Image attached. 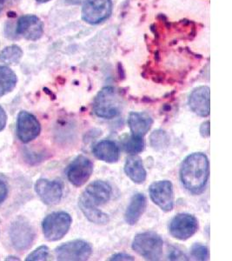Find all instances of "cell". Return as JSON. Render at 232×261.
Returning a JSON list of instances; mask_svg holds the SVG:
<instances>
[{
  "label": "cell",
  "mask_w": 232,
  "mask_h": 261,
  "mask_svg": "<svg viewBox=\"0 0 232 261\" xmlns=\"http://www.w3.org/2000/svg\"><path fill=\"white\" fill-rule=\"evenodd\" d=\"M72 222V217L66 212H55L49 214L42 223L45 239L49 241H60L68 232Z\"/></svg>",
  "instance_id": "cell-4"
},
{
  "label": "cell",
  "mask_w": 232,
  "mask_h": 261,
  "mask_svg": "<svg viewBox=\"0 0 232 261\" xmlns=\"http://www.w3.org/2000/svg\"><path fill=\"white\" fill-rule=\"evenodd\" d=\"M93 151L98 160L104 162L115 163L119 161V146L111 140H104L98 142L93 147Z\"/></svg>",
  "instance_id": "cell-17"
},
{
  "label": "cell",
  "mask_w": 232,
  "mask_h": 261,
  "mask_svg": "<svg viewBox=\"0 0 232 261\" xmlns=\"http://www.w3.org/2000/svg\"><path fill=\"white\" fill-rule=\"evenodd\" d=\"M211 92L208 86H199L191 92L189 106L193 113L201 117H208L211 112Z\"/></svg>",
  "instance_id": "cell-15"
},
{
  "label": "cell",
  "mask_w": 232,
  "mask_h": 261,
  "mask_svg": "<svg viewBox=\"0 0 232 261\" xmlns=\"http://www.w3.org/2000/svg\"><path fill=\"white\" fill-rule=\"evenodd\" d=\"M93 163L89 159L80 155L70 164L67 169V178L75 187H82L93 174Z\"/></svg>",
  "instance_id": "cell-9"
},
{
  "label": "cell",
  "mask_w": 232,
  "mask_h": 261,
  "mask_svg": "<svg viewBox=\"0 0 232 261\" xmlns=\"http://www.w3.org/2000/svg\"><path fill=\"white\" fill-rule=\"evenodd\" d=\"M211 126H210V121H206L202 123L201 127H200V134L204 138H209L211 134Z\"/></svg>",
  "instance_id": "cell-28"
},
{
  "label": "cell",
  "mask_w": 232,
  "mask_h": 261,
  "mask_svg": "<svg viewBox=\"0 0 232 261\" xmlns=\"http://www.w3.org/2000/svg\"><path fill=\"white\" fill-rule=\"evenodd\" d=\"M151 142L154 148H163V146H166L168 137L163 130H157L152 134Z\"/></svg>",
  "instance_id": "cell-25"
},
{
  "label": "cell",
  "mask_w": 232,
  "mask_h": 261,
  "mask_svg": "<svg viewBox=\"0 0 232 261\" xmlns=\"http://www.w3.org/2000/svg\"><path fill=\"white\" fill-rule=\"evenodd\" d=\"M169 258H170V259H181V260H183V259H187L186 257H185V255H183L181 252L179 251V250H174L172 253L169 256Z\"/></svg>",
  "instance_id": "cell-31"
},
{
  "label": "cell",
  "mask_w": 232,
  "mask_h": 261,
  "mask_svg": "<svg viewBox=\"0 0 232 261\" xmlns=\"http://www.w3.org/2000/svg\"><path fill=\"white\" fill-rule=\"evenodd\" d=\"M146 198L143 193H137L135 194L128 207L126 209L125 214V222L133 226L135 224L138 222L141 216L143 215L146 211Z\"/></svg>",
  "instance_id": "cell-18"
},
{
  "label": "cell",
  "mask_w": 232,
  "mask_h": 261,
  "mask_svg": "<svg viewBox=\"0 0 232 261\" xmlns=\"http://www.w3.org/2000/svg\"><path fill=\"white\" fill-rule=\"evenodd\" d=\"M41 132V126L36 117L23 111L19 113L17 120V135L20 141L29 143L35 140Z\"/></svg>",
  "instance_id": "cell-11"
},
{
  "label": "cell",
  "mask_w": 232,
  "mask_h": 261,
  "mask_svg": "<svg viewBox=\"0 0 232 261\" xmlns=\"http://www.w3.org/2000/svg\"><path fill=\"white\" fill-rule=\"evenodd\" d=\"M191 256L196 260H207L209 258V250L206 246L201 244H195L191 247Z\"/></svg>",
  "instance_id": "cell-24"
},
{
  "label": "cell",
  "mask_w": 232,
  "mask_h": 261,
  "mask_svg": "<svg viewBox=\"0 0 232 261\" xmlns=\"http://www.w3.org/2000/svg\"><path fill=\"white\" fill-rule=\"evenodd\" d=\"M123 98L113 87H104L98 92L93 103V111L102 119H113L122 113Z\"/></svg>",
  "instance_id": "cell-2"
},
{
  "label": "cell",
  "mask_w": 232,
  "mask_h": 261,
  "mask_svg": "<svg viewBox=\"0 0 232 261\" xmlns=\"http://www.w3.org/2000/svg\"><path fill=\"white\" fill-rule=\"evenodd\" d=\"M110 260H134V258H132L131 256L128 255V254H125V253H118V254L112 256L110 258Z\"/></svg>",
  "instance_id": "cell-30"
},
{
  "label": "cell",
  "mask_w": 232,
  "mask_h": 261,
  "mask_svg": "<svg viewBox=\"0 0 232 261\" xmlns=\"http://www.w3.org/2000/svg\"><path fill=\"white\" fill-rule=\"evenodd\" d=\"M125 172L126 175L136 184H142L146 179V171L143 161L137 156H131L125 162Z\"/></svg>",
  "instance_id": "cell-19"
},
{
  "label": "cell",
  "mask_w": 232,
  "mask_h": 261,
  "mask_svg": "<svg viewBox=\"0 0 232 261\" xmlns=\"http://www.w3.org/2000/svg\"><path fill=\"white\" fill-rule=\"evenodd\" d=\"M66 2L69 4H72V5H78V4L83 3L85 0H65Z\"/></svg>",
  "instance_id": "cell-32"
},
{
  "label": "cell",
  "mask_w": 232,
  "mask_h": 261,
  "mask_svg": "<svg viewBox=\"0 0 232 261\" xmlns=\"http://www.w3.org/2000/svg\"><path fill=\"white\" fill-rule=\"evenodd\" d=\"M49 257V248L46 246H42L38 247L35 251L31 252L27 256V261L47 260Z\"/></svg>",
  "instance_id": "cell-26"
},
{
  "label": "cell",
  "mask_w": 232,
  "mask_h": 261,
  "mask_svg": "<svg viewBox=\"0 0 232 261\" xmlns=\"http://www.w3.org/2000/svg\"><path fill=\"white\" fill-rule=\"evenodd\" d=\"M8 194V185L3 176L0 175V205L6 200Z\"/></svg>",
  "instance_id": "cell-27"
},
{
  "label": "cell",
  "mask_w": 232,
  "mask_h": 261,
  "mask_svg": "<svg viewBox=\"0 0 232 261\" xmlns=\"http://www.w3.org/2000/svg\"><path fill=\"white\" fill-rule=\"evenodd\" d=\"M152 201L164 212H170L174 207L173 186L169 180L155 182L150 187Z\"/></svg>",
  "instance_id": "cell-10"
},
{
  "label": "cell",
  "mask_w": 232,
  "mask_h": 261,
  "mask_svg": "<svg viewBox=\"0 0 232 261\" xmlns=\"http://www.w3.org/2000/svg\"><path fill=\"white\" fill-rule=\"evenodd\" d=\"M23 51L18 45H10L5 48L0 54V62L6 65H16L20 61Z\"/></svg>",
  "instance_id": "cell-22"
},
{
  "label": "cell",
  "mask_w": 232,
  "mask_h": 261,
  "mask_svg": "<svg viewBox=\"0 0 232 261\" xmlns=\"http://www.w3.org/2000/svg\"><path fill=\"white\" fill-rule=\"evenodd\" d=\"M17 33L28 40L40 39L44 32V24L37 16L24 15L18 21Z\"/></svg>",
  "instance_id": "cell-14"
},
{
  "label": "cell",
  "mask_w": 232,
  "mask_h": 261,
  "mask_svg": "<svg viewBox=\"0 0 232 261\" xmlns=\"http://www.w3.org/2000/svg\"><path fill=\"white\" fill-rule=\"evenodd\" d=\"M144 147V141L142 137L133 136L131 135L124 144V148L125 151L130 154H137L143 151Z\"/></svg>",
  "instance_id": "cell-23"
},
{
  "label": "cell",
  "mask_w": 232,
  "mask_h": 261,
  "mask_svg": "<svg viewBox=\"0 0 232 261\" xmlns=\"http://www.w3.org/2000/svg\"><path fill=\"white\" fill-rule=\"evenodd\" d=\"M10 238L12 246L18 251L29 249L35 240V231L30 223L19 218L12 223L10 229Z\"/></svg>",
  "instance_id": "cell-5"
},
{
  "label": "cell",
  "mask_w": 232,
  "mask_h": 261,
  "mask_svg": "<svg viewBox=\"0 0 232 261\" xmlns=\"http://www.w3.org/2000/svg\"><path fill=\"white\" fill-rule=\"evenodd\" d=\"M8 0H0V11H2L4 9V7L6 6V4L7 3Z\"/></svg>",
  "instance_id": "cell-33"
},
{
  "label": "cell",
  "mask_w": 232,
  "mask_h": 261,
  "mask_svg": "<svg viewBox=\"0 0 232 261\" xmlns=\"http://www.w3.org/2000/svg\"><path fill=\"white\" fill-rule=\"evenodd\" d=\"M6 122H7V115L3 107L0 106V132L3 130L6 127Z\"/></svg>",
  "instance_id": "cell-29"
},
{
  "label": "cell",
  "mask_w": 232,
  "mask_h": 261,
  "mask_svg": "<svg viewBox=\"0 0 232 261\" xmlns=\"http://www.w3.org/2000/svg\"><path fill=\"white\" fill-rule=\"evenodd\" d=\"M128 124L131 128V135L137 137H142L146 135L153 124L152 117L146 113H130L128 119Z\"/></svg>",
  "instance_id": "cell-16"
},
{
  "label": "cell",
  "mask_w": 232,
  "mask_h": 261,
  "mask_svg": "<svg viewBox=\"0 0 232 261\" xmlns=\"http://www.w3.org/2000/svg\"><path fill=\"white\" fill-rule=\"evenodd\" d=\"M17 84L15 72L8 66L0 65V97L12 92Z\"/></svg>",
  "instance_id": "cell-21"
},
{
  "label": "cell",
  "mask_w": 232,
  "mask_h": 261,
  "mask_svg": "<svg viewBox=\"0 0 232 261\" xmlns=\"http://www.w3.org/2000/svg\"><path fill=\"white\" fill-rule=\"evenodd\" d=\"M163 240L153 231L136 235L132 242V249L147 260H159L163 253Z\"/></svg>",
  "instance_id": "cell-3"
},
{
  "label": "cell",
  "mask_w": 232,
  "mask_h": 261,
  "mask_svg": "<svg viewBox=\"0 0 232 261\" xmlns=\"http://www.w3.org/2000/svg\"><path fill=\"white\" fill-rule=\"evenodd\" d=\"M209 174L208 158L202 152L189 155L182 164L180 169L182 184L193 194H200L206 190Z\"/></svg>",
  "instance_id": "cell-1"
},
{
  "label": "cell",
  "mask_w": 232,
  "mask_h": 261,
  "mask_svg": "<svg viewBox=\"0 0 232 261\" xmlns=\"http://www.w3.org/2000/svg\"><path fill=\"white\" fill-rule=\"evenodd\" d=\"M37 1H39L40 3H45V2H48V1H50V0H37Z\"/></svg>",
  "instance_id": "cell-34"
},
{
  "label": "cell",
  "mask_w": 232,
  "mask_h": 261,
  "mask_svg": "<svg viewBox=\"0 0 232 261\" xmlns=\"http://www.w3.org/2000/svg\"><path fill=\"white\" fill-rule=\"evenodd\" d=\"M111 11V0H85L82 8V18L89 24H99L110 17Z\"/></svg>",
  "instance_id": "cell-7"
},
{
  "label": "cell",
  "mask_w": 232,
  "mask_h": 261,
  "mask_svg": "<svg viewBox=\"0 0 232 261\" xmlns=\"http://www.w3.org/2000/svg\"><path fill=\"white\" fill-rule=\"evenodd\" d=\"M78 205H79L81 211L83 212V214H84V216L86 217L91 222L95 223L98 225H105L109 222L110 219L107 214H104V212L99 210L97 206L88 204L81 199H79Z\"/></svg>",
  "instance_id": "cell-20"
},
{
  "label": "cell",
  "mask_w": 232,
  "mask_h": 261,
  "mask_svg": "<svg viewBox=\"0 0 232 261\" xmlns=\"http://www.w3.org/2000/svg\"><path fill=\"white\" fill-rule=\"evenodd\" d=\"M35 191L42 201L48 205H56L62 199L63 185L59 180L40 178L35 184Z\"/></svg>",
  "instance_id": "cell-13"
},
{
  "label": "cell",
  "mask_w": 232,
  "mask_h": 261,
  "mask_svg": "<svg viewBox=\"0 0 232 261\" xmlns=\"http://www.w3.org/2000/svg\"><path fill=\"white\" fill-rule=\"evenodd\" d=\"M55 253L57 260H87L93 253V247L86 241L76 240L59 246Z\"/></svg>",
  "instance_id": "cell-6"
},
{
  "label": "cell",
  "mask_w": 232,
  "mask_h": 261,
  "mask_svg": "<svg viewBox=\"0 0 232 261\" xmlns=\"http://www.w3.org/2000/svg\"><path fill=\"white\" fill-rule=\"evenodd\" d=\"M110 196L111 187L110 185L104 181L97 180L86 187L79 199L98 207L107 203L110 200Z\"/></svg>",
  "instance_id": "cell-12"
},
{
  "label": "cell",
  "mask_w": 232,
  "mask_h": 261,
  "mask_svg": "<svg viewBox=\"0 0 232 261\" xmlns=\"http://www.w3.org/2000/svg\"><path fill=\"white\" fill-rule=\"evenodd\" d=\"M169 229L172 237L179 241H186L196 233L198 229V221L191 214H178L171 220Z\"/></svg>",
  "instance_id": "cell-8"
}]
</instances>
